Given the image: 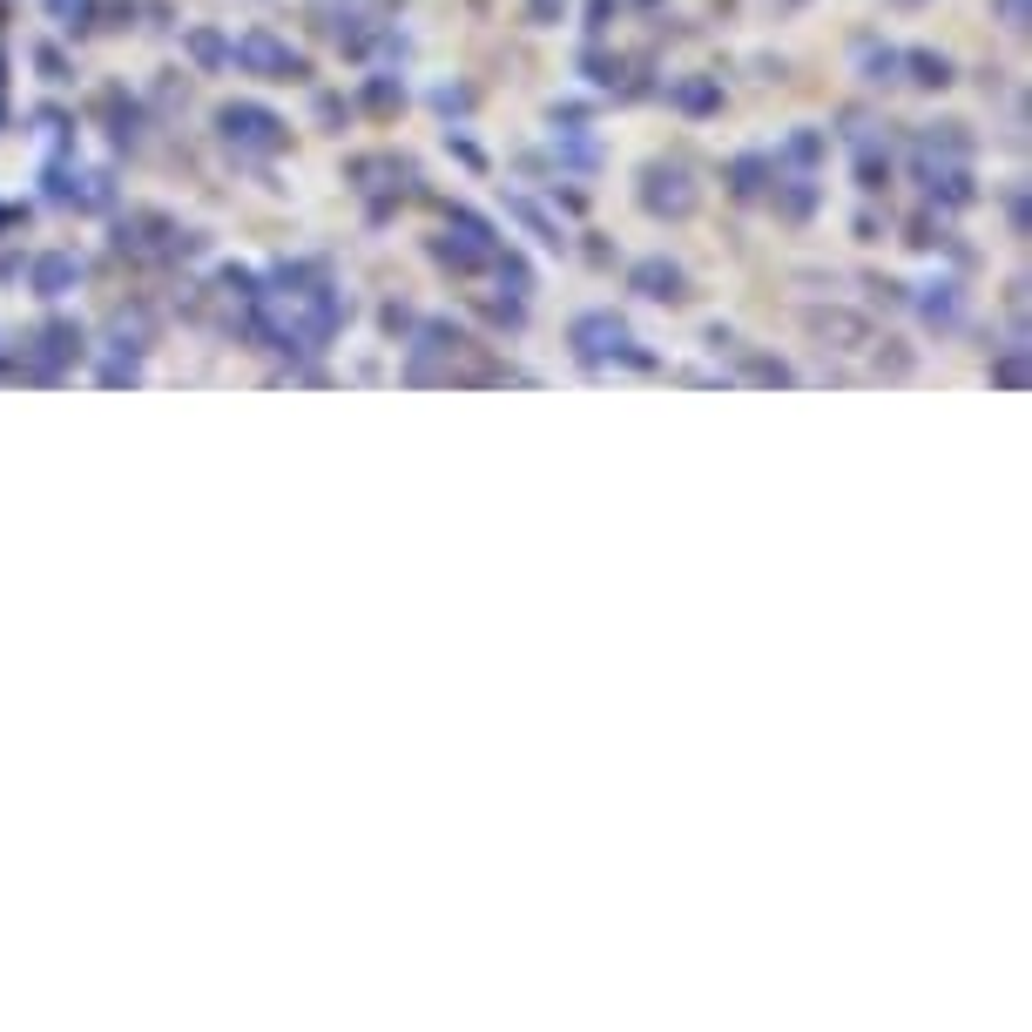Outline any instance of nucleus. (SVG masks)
<instances>
[{
	"mask_svg": "<svg viewBox=\"0 0 1032 1032\" xmlns=\"http://www.w3.org/2000/svg\"><path fill=\"white\" fill-rule=\"evenodd\" d=\"M466 352H473V337H466L459 324H446V317H425V324L412 331L405 378H412V385H453V378H459V365H466Z\"/></svg>",
	"mask_w": 1032,
	"mask_h": 1032,
	"instance_id": "4",
	"label": "nucleus"
},
{
	"mask_svg": "<svg viewBox=\"0 0 1032 1032\" xmlns=\"http://www.w3.org/2000/svg\"><path fill=\"white\" fill-rule=\"evenodd\" d=\"M358 102H365L372 115H398V109H405V81H398V74H372L365 89H358Z\"/></svg>",
	"mask_w": 1032,
	"mask_h": 1032,
	"instance_id": "27",
	"label": "nucleus"
},
{
	"mask_svg": "<svg viewBox=\"0 0 1032 1032\" xmlns=\"http://www.w3.org/2000/svg\"><path fill=\"white\" fill-rule=\"evenodd\" d=\"M769 203H777V216L803 223V216H817L823 190H817V176H810V169H797V176H783V169H777V183H769Z\"/></svg>",
	"mask_w": 1032,
	"mask_h": 1032,
	"instance_id": "14",
	"label": "nucleus"
},
{
	"mask_svg": "<svg viewBox=\"0 0 1032 1032\" xmlns=\"http://www.w3.org/2000/svg\"><path fill=\"white\" fill-rule=\"evenodd\" d=\"M668 102L681 115H716L722 109V81L716 74H688V81H668Z\"/></svg>",
	"mask_w": 1032,
	"mask_h": 1032,
	"instance_id": "19",
	"label": "nucleus"
},
{
	"mask_svg": "<svg viewBox=\"0 0 1032 1032\" xmlns=\"http://www.w3.org/2000/svg\"><path fill=\"white\" fill-rule=\"evenodd\" d=\"M1005 223H1012V236H1025V190L1019 183L1005 190Z\"/></svg>",
	"mask_w": 1032,
	"mask_h": 1032,
	"instance_id": "38",
	"label": "nucleus"
},
{
	"mask_svg": "<svg viewBox=\"0 0 1032 1032\" xmlns=\"http://www.w3.org/2000/svg\"><path fill=\"white\" fill-rule=\"evenodd\" d=\"M102 385H142V358H135V352L102 358Z\"/></svg>",
	"mask_w": 1032,
	"mask_h": 1032,
	"instance_id": "32",
	"label": "nucleus"
},
{
	"mask_svg": "<svg viewBox=\"0 0 1032 1032\" xmlns=\"http://www.w3.org/2000/svg\"><path fill=\"white\" fill-rule=\"evenodd\" d=\"M898 8H924V0H898Z\"/></svg>",
	"mask_w": 1032,
	"mask_h": 1032,
	"instance_id": "45",
	"label": "nucleus"
},
{
	"mask_svg": "<svg viewBox=\"0 0 1032 1032\" xmlns=\"http://www.w3.org/2000/svg\"><path fill=\"white\" fill-rule=\"evenodd\" d=\"M0 89H8V54H0Z\"/></svg>",
	"mask_w": 1032,
	"mask_h": 1032,
	"instance_id": "44",
	"label": "nucleus"
},
{
	"mask_svg": "<svg viewBox=\"0 0 1032 1032\" xmlns=\"http://www.w3.org/2000/svg\"><path fill=\"white\" fill-rule=\"evenodd\" d=\"M446 149H453V155H459L466 169H486V155H479V142H473V135H459V129H446Z\"/></svg>",
	"mask_w": 1032,
	"mask_h": 1032,
	"instance_id": "36",
	"label": "nucleus"
},
{
	"mask_svg": "<svg viewBox=\"0 0 1032 1032\" xmlns=\"http://www.w3.org/2000/svg\"><path fill=\"white\" fill-rule=\"evenodd\" d=\"M74 284H81V256H74V250H48V256H34V297L61 304Z\"/></svg>",
	"mask_w": 1032,
	"mask_h": 1032,
	"instance_id": "16",
	"label": "nucleus"
},
{
	"mask_svg": "<svg viewBox=\"0 0 1032 1032\" xmlns=\"http://www.w3.org/2000/svg\"><path fill=\"white\" fill-rule=\"evenodd\" d=\"M216 135L236 149V155H284L291 149V122L264 102H223L216 109Z\"/></svg>",
	"mask_w": 1032,
	"mask_h": 1032,
	"instance_id": "5",
	"label": "nucleus"
},
{
	"mask_svg": "<svg viewBox=\"0 0 1032 1032\" xmlns=\"http://www.w3.org/2000/svg\"><path fill=\"white\" fill-rule=\"evenodd\" d=\"M628 291L648 297V304H688V271L668 264V256H641V264L628 271Z\"/></svg>",
	"mask_w": 1032,
	"mask_h": 1032,
	"instance_id": "12",
	"label": "nucleus"
},
{
	"mask_svg": "<svg viewBox=\"0 0 1032 1032\" xmlns=\"http://www.w3.org/2000/svg\"><path fill=\"white\" fill-rule=\"evenodd\" d=\"M567 344H574V358H580L587 372H600V365H635V372H655V352H641L635 331H628L615 311H580V317H574V331H567Z\"/></svg>",
	"mask_w": 1032,
	"mask_h": 1032,
	"instance_id": "3",
	"label": "nucleus"
},
{
	"mask_svg": "<svg viewBox=\"0 0 1032 1032\" xmlns=\"http://www.w3.org/2000/svg\"><path fill=\"white\" fill-rule=\"evenodd\" d=\"M115 256H129V264H190V256H203V236L183 230L176 216L129 210L115 223Z\"/></svg>",
	"mask_w": 1032,
	"mask_h": 1032,
	"instance_id": "1",
	"label": "nucleus"
},
{
	"mask_svg": "<svg viewBox=\"0 0 1032 1032\" xmlns=\"http://www.w3.org/2000/svg\"><path fill=\"white\" fill-rule=\"evenodd\" d=\"M992 385H999V392H1025V344H1019V337L1005 344V358L992 365Z\"/></svg>",
	"mask_w": 1032,
	"mask_h": 1032,
	"instance_id": "30",
	"label": "nucleus"
},
{
	"mask_svg": "<svg viewBox=\"0 0 1032 1032\" xmlns=\"http://www.w3.org/2000/svg\"><path fill=\"white\" fill-rule=\"evenodd\" d=\"M48 14L81 34V28H95V0H48Z\"/></svg>",
	"mask_w": 1032,
	"mask_h": 1032,
	"instance_id": "31",
	"label": "nucleus"
},
{
	"mask_svg": "<svg viewBox=\"0 0 1032 1032\" xmlns=\"http://www.w3.org/2000/svg\"><path fill=\"white\" fill-rule=\"evenodd\" d=\"M803 324L823 337V352H857V344H871V324L857 311H810Z\"/></svg>",
	"mask_w": 1032,
	"mask_h": 1032,
	"instance_id": "15",
	"label": "nucleus"
},
{
	"mask_svg": "<svg viewBox=\"0 0 1032 1032\" xmlns=\"http://www.w3.org/2000/svg\"><path fill=\"white\" fill-rule=\"evenodd\" d=\"M580 74L594 81V89H615V95L628 89V61H621V54H600V48L580 54Z\"/></svg>",
	"mask_w": 1032,
	"mask_h": 1032,
	"instance_id": "26",
	"label": "nucleus"
},
{
	"mask_svg": "<svg viewBox=\"0 0 1032 1032\" xmlns=\"http://www.w3.org/2000/svg\"><path fill=\"white\" fill-rule=\"evenodd\" d=\"M81 352H89V337H81V324H74V317H48V324L34 331V344H21V358L34 365V378H41V385H54L68 365H81Z\"/></svg>",
	"mask_w": 1032,
	"mask_h": 1032,
	"instance_id": "10",
	"label": "nucleus"
},
{
	"mask_svg": "<svg viewBox=\"0 0 1032 1032\" xmlns=\"http://www.w3.org/2000/svg\"><path fill=\"white\" fill-rule=\"evenodd\" d=\"M506 236H493V223L466 203H446V236H433V264L453 271V277H479L493 271V256H499Z\"/></svg>",
	"mask_w": 1032,
	"mask_h": 1032,
	"instance_id": "2",
	"label": "nucleus"
},
{
	"mask_svg": "<svg viewBox=\"0 0 1032 1032\" xmlns=\"http://www.w3.org/2000/svg\"><path fill=\"white\" fill-rule=\"evenodd\" d=\"M911 149H924V155H952V162H972V135H965V122H938V129H924Z\"/></svg>",
	"mask_w": 1032,
	"mask_h": 1032,
	"instance_id": "22",
	"label": "nucleus"
},
{
	"mask_svg": "<svg viewBox=\"0 0 1032 1032\" xmlns=\"http://www.w3.org/2000/svg\"><path fill=\"white\" fill-rule=\"evenodd\" d=\"M344 115H352V109H344L337 95H317V122H324V129H344Z\"/></svg>",
	"mask_w": 1032,
	"mask_h": 1032,
	"instance_id": "39",
	"label": "nucleus"
},
{
	"mask_svg": "<svg viewBox=\"0 0 1032 1032\" xmlns=\"http://www.w3.org/2000/svg\"><path fill=\"white\" fill-rule=\"evenodd\" d=\"M14 223H21V210H8V203H0V230H14Z\"/></svg>",
	"mask_w": 1032,
	"mask_h": 1032,
	"instance_id": "43",
	"label": "nucleus"
},
{
	"mask_svg": "<svg viewBox=\"0 0 1032 1032\" xmlns=\"http://www.w3.org/2000/svg\"><path fill=\"white\" fill-rule=\"evenodd\" d=\"M230 61H236L243 74H256V81H311V61H304L291 41H277L271 28L236 34V41H230Z\"/></svg>",
	"mask_w": 1032,
	"mask_h": 1032,
	"instance_id": "7",
	"label": "nucleus"
},
{
	"mask_svg": "<svg viewBox=\"0 0 1032 1032\" xmlns=\"http://www.w3.org/2000/svg\"><path fill=\"white\" fill-rule=\"evenodd\" d=\"M352 190L365 196L372 223H385L398 203L418 196V169H412L405 155H358V162H352Z\"/></svg>",
	"mask_w": 1032,
	"mask_h": 1032,
	"instance_id": "6",
	"label": "nucleus"
},
{
	"mask_svg": "<svg viewBox=\"0 0 1032 1032\" xmlns=\"http://www.w3.org/2000/svg\"><path fill=\"white\" fill-rule=\"evenodd\" d=\"M615 8H621V0H587V34H608Z\"/></svg>",
	"mask_w": 1032,
	"mask_h": 1032,
	"instance_id": "37",
	"label": "nucleus"
},
{
	"mask_svg": "<svg viewBox=\"0 0 1032 1032\" xmlns=\"http://www.w3.org/2000/svg\"><path fill=\"white\" fill-rule=\"evenodd\" d=\"M34 68H41L48 81H74V68H68V54H61V48H34Z\"/></svg>",
	"mask_w": 1032,
	"mask_h": 1032,
	"instance_id": "34",
	"label": "nucleus"
},
{
	"mask_svg": "<svg viewBox=\"0 0 1032 1032\" xmlns=\"http://www.w3.org/2000/svg\"><path fill=\"white\" fill-rule=\"evenodd\" d=\"M493 277H499L513 297H534V264H527V256L513 250V243H499V256H493Z\"/></svg>",
	"mask_w": 1032,
	"mask_h": 1032,
	"instance_id": "24",
	"label": "nucleus"
},
{
	"mask_svg": "<svg viewBox=\"0 0 1032 1032\" xmlns=\"http://www.w3.org/2000/svg\"><path fill=\"white\" fill-rule=\"evenodd\" d=\"M635 196H641V210H648V216H668V223L696 216V203H702L696 176H688L681 162H648V169H641V183H635Z\"/></svg>",
	"mask_w": 1032,
	"mask_h": 1032,
	"instance_id": "8",
	"label": "nucleus"
},
{
	"mask_svg": "<svg viewBox=\"0 0 1032 1032\" xmlns=\"http://www.w3.org/2000/svg\"><path fill=\"white\" fill-rule=\"evenodd\" d=\"M102 115H109V142L115 149H142V102L129 89H102Z\"/></svg>",
	"mask_w": 1032,
	"mask_h": 1032,
	"instance_id": "17",
	"label": "nucleus"
},
{
	"mask_svg": "<svg viewBox=\"0 0 1032 1032\" xmlns=\"http://www.w3.org/2000/svg\"><path fill=\"white\" fill-rule=\"evenodd\" d=\"M183 48H190V61H196L203 74H216V68H230V41H223L216 28H190V34H183Z\"/></svg>",
	"mask_w": 1032,
	"mask_h": 1032,
	"instance_id": "25",
	"label": "nucleus"
},
{
	"mask_svg": "<svg viewBox=\"0 0 1032 1032\" xmlns=\"http://www.w3.org/2000/svg\"><path fill=\"white\" fill-rule=\"evenodd\" d=\"M878 372H891V378H904V372H911V352H904L898 337H884V352H878Z\"/></svg>",
	"mask_w": 1032,
	"mask_h": 1032,
	"instance_id": "35",
	"label": "nucleus"
},
{
	"mask_svg": "<svg viewBox=\"0 0 1032 1032\" xmlns=\"http://www.w3.org/2000/svg\"><path fill=\"white\" fill-rule=\"evenodd\" d=\"M506 210H513V216H520V223H527V230H534V236H540L547 250H567V236H560V223H554V216H547V210H540L534 196H520V190H513V196H506Z\"/></svg>",
	"mask_w": 1032,
	"mask_h": 1032,
	"instance_id": "23",
	"label": "nucleus"
},
{
	"mask_svg": "<svg viewBox=\"0 0 1032 1032\" xmlns=\"http://www.w3.org/2000/svg\"><path fill=\"white\" fill-rule=\"evenodd\" d=\"M433 109L439 115H466L473 109V89H466V81H446V89H433Z\"/></svg>",
	"mask_w": 1032,
	"mask_h": 1032,
	"instance_id": "33",
	"label": "nucleus"
},
{
	"mask_svg": "<svg viewBox=\"0 0 1032 1032\" xmlns=\"http://www.w3.org/2000/svg\"><path fill=\"white\" fill-rule=\"evenodd\" d=\"M41 129H48L54 142H68V115H61V109H41Z\"/></svg>",
	"mask_w": 1032,
	"mask_h": 1032,
	"instance_id": "41",
	"label": "nucleus"
},
{
	"mask_svg": "<svg viewBox=\"0 0 1032 1032\" xmlns=\"http://www.w3.org/2000/svg\"><path fill=\"white\" fill-rule=\"evenodd\" d=\"M904 81H911V89H952L959 68H952V54H938V48H911L904 54Z\"/></svg>",
	"mask_w": 1032,
	"mask_h": 1032,
	"instance_id": "20",
	"label": "nucleus"
},
{
	"mask_svg": "<svg viewBox=\"0 0 1032 1032\" xmlns=\"http://www.w3.org/2000/svg\"><path fill=\"white\" fill-rule=\"evenodd\" d=\"M857 68H864L871 89H891V81H904V54H898V48H878V41H857Z\"/></svg>",
	"mask_w": 1032,
	"mask_h": 1032,
	"instance_id": "21",
	"label": "nucleus"
},
{
	"mask_svg": "<svg viewBox=\"0 0 1032 1032\" xmlns=\"http://www.w3.org/2000/svg\"><path fill=\"white\" fill-rule=\"evenodd\" d=\"M48 196L61 210H89V216L115 210V183L102 176V169H74V162H48Z\"/></svg>",
	"mask_w": 1032,
	"mask_h": 1032,
	"instance_id": "11",
	"label": "nucleus"
},
{
	"mask_svg": "<svg viewBox=\"0 0 1032 1032\" xmlns=\"http://www.w3.org/2000/svg\"><path fill=\"white\" fill-rule=\"evenodd\" d=\"M992 8H999V21H1005L1012 34H1025V0H992Z\"/></svg>",
	"mask_w": 1032,
	"mask_h": 1032,
	"instance_id": "40",
	"label": "nucleus"
},
{
	"mask_svg": "<svg viewBox=\"0 0 1032 1032\" xmlns=\"http://www.w3.org/2000/svg\"><path fill=\"white\" fill-rule=\"evenodd\" d=\"M823 149H830V135H823V129H797V135L777 149V162H790V169H810Z\"/></svg>",
	"mask_w": 1032,
	"mask_h": 1032,
	"instance_id": "28",
	"label": "nucleus"
},
{
	"mask_svg": "<svg viewBox=\"0 0 1032 1032\" xmlns=\"http://www.w3.org/2000/svg\"><path fill=\"white\" fill-rule=\"evenodd\" d=\"M911 176H918V190H924V203H931V210H965V203H979L972 162H952V155H924V149H911Z\"/></svg>",
	"mask_w": 1032,
	"mask_h": 1032,
	"instance_id": "9",
	"label": "nucleus"
},
{
	"mask_svg": "<svg viewBox=\"0 0 1032 1032\" xmlns=\"http://www.w3.org/2000/svg\"><path fill=\"white\" fill-rule=\"evenodd\" d=\"M911 304H918V317H924L931 331H959V324H965V284H959V277H931Z\"/></svg>",
	"mask_w": 1032,
	"mask_h": 1032,
	"instance_id": "13",
	"label": "nucleus"
},
{
	"mask_svg": "<svg viewBox=\"0 0 1032 1032\" xmlns=\"http://www.w3.org/2000/svg\"><path fill=\"white\" fill-rule=\"evenodd\" d=\"M769 183H777V162H769V155H736L729 162V196L736 203H762Z\"/></svg>",
	"mask_w": 1032,
	"mask_h": 1032,
	"instance_id": "18",
	"label": "nucleus"
},
{
	"mask_svg": "<svg viewBox=\"0 0 1032 1032\" xmlns=\"http://www.w3.org/2000/svg\"><path fill=\"white\" fill-rule=\"evenodd\" d=\"M385 331H392V337L412 331V311H405V304H385Z\"/></svg>",
	"mask_w": 1032,
	"mask_h": 1032,
	"instance_id": "42",
	"label": "nucleus"
},
{
	"mask_svg": "<svg viewBox=\"0 0 1032 1032\" xmlns=\"http://www.w3.org/2000/svg\"><path fill=\"white\" fill-rule=\"evenodd\" d=\"M742 378H749V385H797V372H790L783 358H769V352H749V358H742Z\"/></svg>",
	"mask_w": 1032,
	"mask_h": 1032,
	"instance_id": "29",
	"label": "nucleus"
}]
</instances>
